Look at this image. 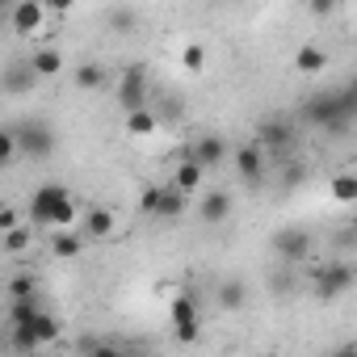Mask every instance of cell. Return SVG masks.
<instances>
[{
    "label": "cell",
    "instance_id": "obj_1",
    "mask_svg": "<svg viewBox=\"0 0 357 357\" xmlns=\"http://www.w3.org/2000/svg\"><path fill=\"white\" fill-rule=\"evenodd\" d=\"M298 114H303V122H311L328 135H344L357 122V76L344 89H324V93L307 97Z\"/></svg>",
    "mask_w": 357,
    "mask_h": 357
},
{
    "label": "cell",
    "instance_id": "obj_2",
    "mask_svg": "<svg viewBox=\"0 0 357 357\" xmlns=\"http://www.w3.org/2000/svg\"><path fill=\"white\" fill-rule=\"evenodd\" d=\"M13 130H17L22 155H30V160H51V151H55V130H51L43 118H26V122H17Z\"/></svg>",
    "mask_w": 357,
    "mask_h": 357
},
{
    "label": "cell",
    "instance_id": "obj_3",
    "mask_svg": "<svg viewBox=\"0 0 357 357\" xmlns=\"http://www.w3.org/2000/svg\"><path fill=\"white\" fill-rule=\"evenodd\" d=\"M269 248H273V257H278V261L298 265V261H307V257H311V236H307L303 227H282V231H273Z\"/></svg>",
    "mask_w": 357,
    "mask_h": 357
},
{
    "label": "cell",
    "instance_id": "obj_4",
    "mask_svg": "<svg viewBox=\"0 0 357 357\" xmlns=\"http://www.w3.org/2000/svg\"><path fill=\"white\" fill-rule=\"evenodd\" d=\"M168 324L176 328V340H185V344L198 340V307H194L190 294H181V298L168 303Z\"/></svg>",
    "mask_w": 357,
    "mask_h": 357
},
{
    "label": "cell",
    "instance_id": "obj_5",
    "mask_svg": "<svg viewBox=\"0 0 357 357\" xmlns=\"http://www.w3.org/2000/svg\"><path fill=\"white\" fill-rule=\"evenodd\" d=\"M68 198V190L63 185H38L34 190V198H30V223H38V227H51V219H55V211H59V202Z\"/></svg>",
    "mask_w": 357,
    "mask_h": 357
},
{
    "label": "cell",
    "instance_id": "obj_6",
    "mask_svg": "<svg viewBox=\"0 0 357 357\" xmlns=\"http://www.w3.org/2000/svg\"><path fill=\"white\" fill-rule=\"evenodd\" d=\"M353 286V265H344V261H332V265H324L319 273H315V294L319 298H336V294H344Z\"/></svg>",
    "mask_w": 357,
    "mask_h": 357
},
{
    "label": "cell",
    "instance_id": "obj_7",
    "mask_svg": "<svg viewBox=\"0 0 357 357\" xmlns=\"http://www.w3.org/2000/svg\"><path fill=\"white\" fill-rule=\"evenodd\" d=\"M265 160H269V151H265L261 143H244V147H236V172L244 176L248 185H257L261 176H265Z\"/></svg>",
    "mask_w": 357,
    "mask_h": 357
},
{
    "label": "cell",
    "instance_id": "obj_8",
    "mask_svg": "<svg viewBox=\"0 0 357 357\" xmlns=\"http://www.w3.org/2000/svg\"><path fill=\"white\" fill-rule=\"evenodd\" d=\"M290 143H294V130H290V122L273 118V122H265V126H261V147H265L273 160H286Z\"/></svg>",
    "mask_w": 357,
    "mask_h": 357
},
{
    "label": "cell",
    "instance_id": "obj_9",
    "mask_svg": "<svg viewBox=\"0 0 357 357\" xmlns=\"http://www.w3.org/2000/svg\"><path fill=\"white\" fill-rule=\"evenodd\" d=\"M43 17H47V5H43V0H17V5L9 9V22H13L17 34H34V30L43 26Z\"/></svg>",
    "mask_w": 357,
    "mask_h": 357
},
{
    "label": "cell",
    "instance_id": "obj_10",
    "mask_svg": "<svg viewBox=\"0 0 357 357\" xmlns=\"http://www.w3.org/2000/svg\"><path fill=\"white\" fill-rule=\"evenodd\" d=\"M227 215H231V194L206 190V194H202V206H198V219H202L206 227H219V223H227Z\"/></svg>",
    "mask_w": 357,
    "mask_h": 357
},
{
    "label": "cell",
    "instance_id": "obj_11",
    "mask_svg": "<svg viewBox=\"0 0 357 357\" xmlns=\"http://www.w3.org/2000/svg\"><path fill=\"white\" fill-rule=\"evenodd\" d=\"M118 105H122L126 114L147 105V84H143V72H126V76L118 80Z\"/></svg>",
    "mask_w": 357,
    "mask_h": 357
},
{
    "label": "cell",
    "instance_id": "obj_12",
    "mask_svg": "<svg viewBox=\"0 0 357 357\" xmlns=\"http://www.w3.org/2000/svg\"><path fill=\"white\" fill-rule=\"evenodd\" d=\"M202 172H206V164L194 160V155H185L181 164H176V172H172V185L181 190V194H198L202 190Z\"/></svg>",
    "mask_w": 357,
    "mask_h": 357
},
{
    "label": "cell",
    "instance_id": "obj_13",
    "mask_svg": "<svg viewBox=\"0 0 357 357\" xmlns=\"http://www.w3.org/2000/svg\"><path fill=\"white\" fill-rule=\"evenodd\" d=\"M38 80H43V76H38V72H34V63H30V59H26V63H17V68H9V72H5V89H9V93H30V89H34V84H38Z\"/></svg>",
    "mask_w": 357,
    "mask_h": 357
},
{
    "label": "cell",
    "instance_id": "obj_14",
    "mask_svg": "<svg viewBox=\"0 0 357 357\" xmlns=\"http://www.w3.org/2000/svg\"><path fill=\"white\" fill-rule=\"evenodd\" d=\"M190 155H194V160H202L206 168H215V164L227 155V143H223L219 135H202V139L194 143V151H190Z\"/></svg>",
    "mask_w": 357,
    "mask_h": 357
},
{
    "label": "cell",
    "instance_id": "obj_15",
    "mask_svg": "<svg viewBox=\"0 0 357 357\" xmlns=\"http://www.w3.org/2000/svg\"><path fill=\"white\" fill-rule=\"evenodd\" d=\"M30 63H34V72H38L43 80H51V76H59V72H63V55H59V51H51V47L34 51V55H30Z\"/></svg>",
    "mask_w": 357,
    "mask_h": 357
},
{
    "label": "cell",
    "instance_id": "obj_16",
    "mask_svg": "<svg viewBox=\"0 0 357 357\" xmlns=\"http://www.w3.org/2000/svg\"><path fill=\"white\" fill-rule=\"evenodd\" d=\"M76 89H84V93H97V89H105L109 84V76H105V68H97V63H84V68H76Z\"/></svg>",
    "mask_w": 357,
    "mask_h": 357
},
{
    "label": "cell",
    "instance_id": "obj_17",
    "mask_svg": "<svg viewBox=\"0 0 357 357\" xmlns=\"http://www.w3.org/2000/svg\"><path fill=\"white\" fill-rule=\"evenodd\" d=\"M324 63H328V55L319 51V47H298V55H294V68L298 72H324Z\"/></svg>",
    "mask_w": 357,
    "mask_h": 357
},
{
    "label": "cell",
    "instance_id": "obj_18",
    "mask_svg": "<svg viewBox=\"0 0 357 357\" xmlns=\"http://www.w3.org/2000/svg\"><path fill=\"white\" fill-rule=\"evenodd\" d=\"M332 198L336 202H357V172H336L332 176Z\"/></svg>",
    "mask_w": 357,
    "mask_h": 357
},
{
    "label": "cell",
    "instance_id": "obj_19",
    "mask_svg": "<svg viewBox=\"0 0 357 357\" xmlns=\"http://www.w3.org/2000/svg\"><path fill=\"white\" fill-rule=\"evenodd\" d=\"M84 231H89V236H109V231H114V215H109L105 206L89 211V215H84Z\"/></svg>",
    "mask_w": 357,
    "mask_h": 357
},
{
    "label": "cell",
    "instance_id": "obj_20",
    "mask_svg": "<svg viewBox=\"0 0 357 357\" xmlns=\"http://www.w3.org/2000/svg\"><path fill=\"white\" fill-rule=\"evenodd\" d=\"M80 248L84 244H80V236H72V227H59V236L51 240V252L55 257H80Z\"/></svg>",
    "mask_w": 357,
    "mask_h": 357
},
{
    "label": "cell",
    "instance_id": "obj_21",
    "mask_svg": "<svg viewBox=\"0 0 357 357\" xmlns=\"http://www.w3.org/2000/svg\"><path fill=\"white\" fill-rule=\"evenodd\" d=\"M30 328H34L38 344H51V340L59 336V319H55V315H47V311H38V315L30 319Z\"/></svg>",
    "mask_w": 357,
    "mask_h": 357
},
{
    "label": "cell",
    "instance_id": "obj_22",
    "mask_svg": "<svg viewBox=\"0 0 357 357\" xmlns=\"http://www.w3.org/2000/svg\"><path fill=\"white\" fill-rule=\"evenodd\" d=\"M185 206V194L176 190V185H164V198H160V219H176Z\"/></svg>",
    "mask_w": 357,
    "mask_h": 357
},
{
    "label": "cell",
    "instance_id": "obj_23",
    "mask_svg": "<svg viewBox=\"0 0 357 357\" xmlns=\"http://www.w3.org/2000/svg\"><path fill=\"white\" fill-rule=\"evenodd\" d=\"M126 130H130V135H151V130H155V114H151L147 105H143V109H130V114H126Z\"/></svg>",
    "mask_w": 357,
    "mask_h": 357
},
{
    "label": "cell",
    "instance_id": "obj_24",
    "mask_svg": "<svg viewBox=\"0 0 357 357\" xmlns=\"http://www.w3.org/2000/svg\"><path fill=\"white\" fill-rule=\"evenodd\" d=\"M17 155H22V143H17V130L9 126L5 135H0V160H5V164H13Z\"/></svg>",
    "mask_w": 357,
    "mask_h": 357
},
{
    "label": "cell",
    "instance_id": "obj_25",
    "mask_svg": "<svg viewBox=\"0 0 357 357\" xmlns=\"http://www.w3.org/2000/svg\"><path fill=\"white\" fill-rule=\"evenodd\" d=\"M109 30H114V34H130V30H135V13H130V9H114V13H109Z\"/></svg>",
    "mask_w": 357,
    "mask_h": 357
},
{
    "label": "cell",
    "instance_id": "obj_26",
    "mask_svg": "<svg viewBox=\"0 0 357 357\" xmlns=\"http://www.w3.org/2000/svg\"><path fill=\"white\" fill-rule=\"evenodd\" d=\"M160 198H164V190L160 185H147L143 190V215H160Z\"/></svg>",
    "mask_w": 357,
    "mask_h": 357
},
{
    "label": "cell",
    "instance_id": "obj_27",
    "mask_svg": "<svg viewBox=\"0 0 357 357\" xmlns=\"http://www.w3.org/2000/svg\"><path fill=\"white\" fill-rule=\"evenodd\" d=\"M219 303H223V307H240V303H244V286H240V282H227L223 294H219Z\"/></svg>",
    "mask_w": 357,
    "mask_h": 357
},
{
    "label": "cell",
    "instance_id": "obj_28",
    "mask_svg": "<svg viewBox=\"0 0 357 357\" xmlns=\"http://www.w3.org/2000/svg\"><path fill=\"white\" fill-rule=\"evenodd\" d=\"M26 244H30V231H26V227H13V231L5 236V248H9V252H22Z\"/></svg>",
    "mask_w": 357,
    "mask_h": 357
},
{
    "label": "cell",
    "instance_id": "obj_29",
    "mask_svg": "<svg viewBox=\"0 0 357 357\" xmlns=\"http://www.w3.org/2000/svg\"><path fill=\"white\" fill-rule=\"evenodd\" d=\"M202 63H206V51H202L198 43H194V47H185V68H190V72H198Z\"/></svg>",
    "mask_w": 357,
    "mask_h": 357
},
{
    "label": "cell",
    "instance_id": "obj_30",
    "mask_svg": "<svg viewBox=\"0 0 357 357\" xmlns=\"http://www.w3.org/2000/svg\"><path fill=\"white\" fill-rule=\"evenodd\" d=\"M9 294H13V298H26V294H34V282H30V278H13V282H9Z\"/></svg>",
    "mask_w": 357,
    "mask_h": 357
},
{
    "label": "cell",
    "instance_id": "obj_31",
    "mask_svg": "<svg viewBox=\"0 0 357 357\" xmlns=\"http://www.w3.org/2000/svg\"><path fill=\"white\" fill-rule=\"evenodd\" d=\"M13 227H22V223H17V211L5 206V211H0V231H13Z\"/></svg>",
    "mask_w": 357,
    "mask_h": 357
},
{
    "label": "cell",
    "instance_id": "obj_32",
    "mask_svg": "<svg viewBox=\"0 0 357 357\" xmlns=\"http://www.w3.org/2000/svg\"><path fill=\"white\" fill-rule=\"evenodd\" d=\"M307 9L324 17V13H332V9H336V0H307Z\"/></svg>",
    "mask_w": 357,
    "mask_h": 357
},
{
    "label": "cell",
    "instance_id": "obj_33",
    "mask_svg": "<svg viewBox=\"0 0 357 357\" xmlns=\"http://www.w3.org/2000/svg\"><path fill=\"white\" fill-rule=\"evenodd\" d=\"M43 5H47V13H68L76 0H43Z\"/></svg>",
    "mask_w": 357,
    "mask_h": 357
}]
</instances>
